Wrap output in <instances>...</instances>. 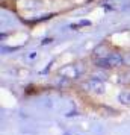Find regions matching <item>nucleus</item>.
I'll return each instance as SVG.
<instances>
[{
	"instance_id": "nucleus-3",
	"label": "nucleus",
	"mask_w": 130,
	"mask_h": 135,
	"mask_svg": "<svg viewBox=\"0 0 130 135\" xmlns=\"http://www.w3.org/2000/svg\"><path fill=\"white\" fill-rule=\"evenodd\" d=\"M88 25H91V23H89V21H86V20H85V21H80V23H79V25H77V26H73V27H79V26H88Z\"/></svg>"
},
{
	"instance_id": "nucleus-1",
	"label": "nucleus",
	"mask_w": 130,
	"mask_h": 135,
	"mask_svg": "<svg viewBox=\"0 0 130 135\" xmlns=\"http://www.w3.org/2000/svg\"><path fill=\"white\" fill-rule=\"evenodd\" d=\"M123 64V58L119 55H109L105 58L97 59V65L101 68H112V67H118Z\"/></svg>"
},
{
	"instance_id": "nucleus-2",
	"label": "nucleus",
	"mask_w": 130,
	"mask_h": 135,
	"mask_svg": "<svg viewBox=\"0 0 130 135\" xmlns=\"http://www.w3.org/2000/svg\"><path fill=\"white\" fill-rule=\"evenodd\" d=\"M119 100L124 105H130V91H123L119 94Z\"/></svg>"
},
{
	"instance_id": "nucleus-4",
	"label": "nucleus",
	"mask_w": 130,
	"mask_h": 135,
	"mask_svg": "<svg viewBox=\"0 0 130 135\" xmlns=\"http://www.w3.org/2000/svg\"><path fill=\"white\" fill-rule=\"evenodd\" d=\"M50 41H51V40H50V38H47V40H44V41H43V44H49Z\"/></svg>"
}]
</instances>
